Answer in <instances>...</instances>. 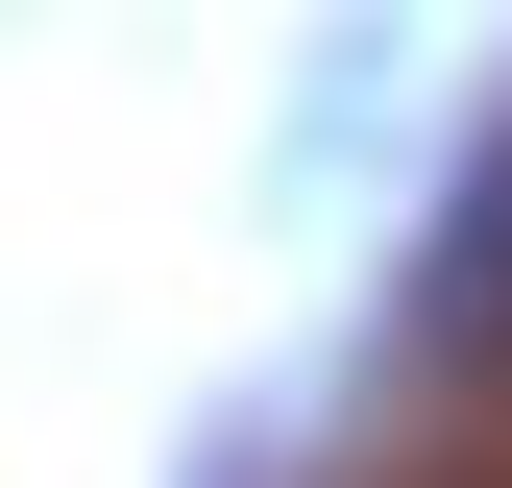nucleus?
Here are the masks:
<instances>
[{"label": "nucleus", "mask_w": 512, "mask_h": 488, "mask_svg": "<svg viewBox=\"0 0 512 488\" xmlns=\"http://www.w3.org/2000/svg\"><path fill=\"white\" fill-rule=\"evenodd\" d=\"M415 342L439 366H512V147L439 196V244H415Z\"/></svg>", "instance_id": "obj_1"}]
</instances>
